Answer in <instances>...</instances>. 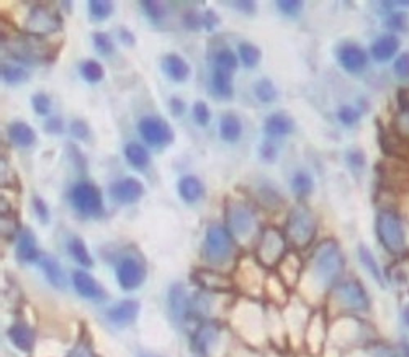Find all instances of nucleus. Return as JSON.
<instances>
[{"instance_id":"obj_1","label":"nucleus","mask_w":409,"mask_h":357,"mask_svg":"<svg viewBox=\"0 0 409 357\" xmlns=\"http://www.w3.org/2000/svg\"><path fill=\"white\" fill-rule=\"evenodd\" d=\"M346 269V259L334 239L319 243L313 254V271L324 287L336 285Z\"/></svg>"},{"instance_id":"obj_2","label":"nucleus","mask_w":409,"mask_h":357,"mask_svg":"<svg viewBox=\"0 0 409 357\" xmlns=\"http://www.w3.org/2000/svg\"><path fill=\"white\" fill-rule=\"evenodd\" d=\"M318 233L314 213L306 205H296L287 220V238L296 249H306Z\"/></svg>"},{"instance_id":"obj_3","label":"nucleus","mask_w":409,"mask_h":357,"mask_svg":"<svg viewBox=\"0 0 409 357\" xmlns=\"http://www.w3.org/2000/svg\"><path fill=\"white\" fill-rule=\"evenodd\" d=\"M234 256V241L225 226H210L203 241V257L211 266H223Z\"/></svg>"},{"instance_id":"obj_4","label":"nucleus","mask_w":409,"mask_h":357,"mask_svg":"<svg viewBox=\"0 0 409 357\" xmlns=\"http://www.w3.org/2000/svg\"><path fill=\"white\" fill-rule=\"evenodd\" d=\"M376 235L388 253L399 254L406 248V231L396 212L382 210L376 216Z\"/></svg>"},{"instance_id":"obj_5","label":"nucleus","mask_w":409,"mask_h":357,"mask_svg":"<svg viewBox=\"0 0 409 357\" xmlns=\"http://www.w3.org/2000/svg\"><path fill=\"white\" fill-rule=\"evenodd\" d=\"M287 238L275 226H268L264 230L260 241L255 249V257L262 267H275L285 259Z\"/></svg>"},{"instance_id":"obj_6","label":"nucleus","mask_w":409,"mask_h":357,"mask_svg":"<svg viewBox=\"0 0 409 357\" xmlns=\"http://www.w3.org/2000/svg\"><path fill=\"white\" fill-rule=\"evenodd\" d=\"M61 29H63V18L59 17V13L53 10L49 6L38 3V6L31 7V10L30 13H28V18H26L28 35L45 38V36L53 35Z\"/></svg>"},{"instance_id":"obj_7","label":"nucleus","mask_w":409,"mask_h":357,"mask_svg":"<svg viewBox=\"0 0 409 357\" xmlns=\"http://www.w3.org/2000/svg\"><path fill=\"white\" fill-rule=\"evenodd\" d=\"M71 203L77 213L83 216H97L104 212V198L97 185L77 182L71 189Z\"/></svg>"},{"instance_id":"obj_8","label":"nucleus","mask_w":409,"mask_h":357,"mask_svg":"<svg viewBox=\"0 0 409 357\" xmlns=\"http://www.w3.org/2000/svg\"><path fill=\"white\" fill-rule=\"evenodd\" d=\"M138 132L144 143L152 148H166L174 141V129L164 118L147 115L138 122Z\"/></svg>"},{"instance_id":"obj_9","label":"nucleus","mask_w":409,"mask_h":357,"mask_svg":"<svg viewBox=\"0 0 409 357\" xmlns=\"http://www.w3.org/2000/svg\"><path fill=\"white\" fill-rule=\"evenodd\" d=\"M146 266L143 259L127 254L116 264V280L125 292L139 289L146 280Z\"/></svg>"},{"instance_id":"obj_10","label":"nucleus","mask_w":409,"mask_h":357,"mask_svg":"<svg viewBox=\"0 0 409 357\" xmlns=\"http://www.w3.org/2000/svg\"><path fill=\"white\" fill-rule=\"evenodd\" d=\"M43 43H41V38H38V36L25 35L17 36L15 40L7 41L6 45L10 54H13V58L20 59L23 63L33 64L45 59L46 54H48V49L45 48Z\"/></svg>"},{"instance_id":"obj_11","label":"nucleus","mask_w":409,"mask_h":357,"mask_svg":"<svg viewBox=\"0 0 409 357\" xmlns=\"http://www.w3.org/2000/svg\"><path fill=\"white\" fill-rule=\"evenodd\" d=\"M226 226L231 235L246 238L254 226V213L243 202H230L226 207Z\"/></svg>"},{"instance_id":"obj_12","label":"nucleus","mask_w":409,"mask_h":357,"mask_svg":"<svg viewBox=\"0 0 409 357\" xmlns=\"http://www.w3.org/2000/svg\"><path fill=\"white\" fill-rule=\"evenodd\" d=\"M339 303H342L347 310L352 312H367L370 308L369 295L364 287L355 280H346L341 282L334 290Z\"/></svg>"},{"instance_id":"obj_13","label":"nucleus","mask_w":409,"mask_h":357,"mask_svg":"<svg viewBox=\"0 0 409 357\" xmlns=\"http://www.w3.org/2000/svg\"><path fill=\"white\" fill-rule=\"evenodd\" d=\"M336 58L344 71L351 74H359L369 64V54L364 48L354 43H342L336 51Z\"/></svg>"},{"instance_id":"obj_14","label":"nucleus","mask_w":409,"mask_h":357,"mask_svg":"<svg viewBox=\"0 0 409 357\" xmlns=\"http://www.w3.org/2000/svg\"><path fill=\"white\" fill-rule=\"evenodd\" d=\"M144 193V185L136 177H125L110 185L111 200L120 205H131L136 203Z\"/></svg>"},{"instance_id":"obj_15","label":"nucleus","mask_w":409,"mask_h":357,"mask_svg":"<svg viewBox=\"0 0 409 357\" xmlns=\"http://www.w3.org/2000/svg\"><path fill=\"white\" fill-rule=\"evenodd\" d=\"M193 280L203 290L213 292V294H227L234 287L226 276H223V273L216 271H208V269H200V271L195 272Z\"/></svg>"},{"instance_id":"obj_16","label":"nucleus","mask_w":409,"mask_h":357,"mask_svg":"<svg viewBox=\"0 0 409 357\" xmlns=\"http://www.w3.org/2000/svg\"><path fill=\"white\" fill-rule=\"evenodd\" d=\"M138 313H139V301L123 300L106 310V319H109L110 323H113L115 326L123 328L134 323V319L138 318Z\"/></svg>"},{"instance_id":"obj_17","label":"nucleus","mask_w":409,"mask_h":357,"mask_svg":"<svg viewBox=\"0 0 409 357\" xmlns=\"http://www.w3.org/2000/svg\"><path fill=\"white\" fill-rule=\"evenodd\" d=\"M220 329L215 323H202L192 336V351L198 357H207L211 344H215Z\"/></svg>"},{"instance_id":"obj_18","label":"nucleus","mask_w":409,"mask_h":357,"mask_svg":"<svg viewBox=\"0 0 409 357\" xmlns=\"http://www.w3.org/2000/svg\"><path fill=\"white\" fill-rule=\"evenodd\" d=\"M161 68L162 72H164L172 82H177V84H182V82L189 81L190 74H192L190 64L185 61L182 56H179V54L175 53L166 54L161 61Z\"/></svg>"},{"instance_id":"obj_19","label":"nucleus","mask_w":409,"mask_h":357,"mask_svg":"<svg viewBox=\"0 0 409 357\" xmlns=\"http://www.w3.org/2000/svg\"><path fill=\"white\" fill-rule=\"evenodd\" d=\"M72 285L82 299L87 300H102L105 296L104 289L99 285L94 277L86 271H74L72 272Z\"/></svg>"},{"instance_id":"obj_20","label":"nucleus","mask_w":409,"mask_h":357,"mask_svg":"<svg viewBox=\"0 0 409 357\" xmlns=\"http://www.w3.org/2000/svg\"><path fill=\"white\" fill-rule=\"evenodd\" d=\"M17 257L20 262H38L41 253L36 246V238L31 230H22L17 238Z\"/></svg>"},{"instance_id":"obj_21","label":"nucleus","mask_w":409,"mask_h":357,"mask_svg":"<svg viewBox=\"0 0 409 357\" xmlns=\"http://www.w3.org/2000/svg\"><path fill=\"white\" fill-rule=\"evenodd\" d=\"M399 49V40L394 35L378 36L370 46V56L376 63H387L396 56Z\"/></svg>"},{"instance_id":"obj_22","label":"nucleus","mask_w":409,"mask_h":357,"mask_svg":"<svg viewBox=\"0 0 409 357\" xmlns=\"http://www.w3.org/2000/svg\"><path fill=\"white\" fill-rule=\"evenodd\" d=\"M295 129V122L294 118L288 117L287 113L277 112L268 115L264 122V133L267 134L268 138H283L288 136Z\"/></svg>"},{"instance_id":"obj_23","label":"nucleus","mask_w":409,"mask_h":357,"mask_svg":"<svg viewBox=\"0 0 409 357\" xmlns=\"http://www.w3.org/2000/svg\"><path fill=\"white\" fill-rule=\"evenodd\" d=\"M38 264H40L41 271L45 272L46 279H48V282L54 287V289H59V290L67 289L66 273H64L61 264L56 261L54 257L48 256V254H41Z\"/></svg>"},{"instance_id":"obj_24","label":"nucleus","mask_w":409,"mask_h":357,"mask_svg":"<svg viewBox=\"0 0 409 357\" xmlns=\"http://www.w3.org/2000/svg\"><path fill=\"white\" fill-rule=\"evenodd\" d=\"M8 340L12 341V344L23 352H30L35 346V331L30 326L23 323H17L13 326L8 328L7 331Z\"/></svg>"},{"instance_id":"obj_25","label":"nucleus","mask_w":409,"mask_h":357,"mask_svg":"<svg viewBox=\"0 0 409 357\" xmlns=\"http://www.w3.org/2000/svg\"><path fill=\"white\" fill-rule=\"evenodd\" d=\"M179 196L185 203H197L205 196V187L202 180L195 175H184L177 184Z\"/></svg>"},{"instance_id":"obj_26","label":"nucleus","mask_w":409,"mask_h":357,"mask_svg":"<svg viewBox=\"0 0 409 357\" xmlns=\"http://www.w3.org/2000/svg\"><path fill=\"white\" fill-rule=\"evenodd\" d=\"M7 133L10 141L18 148H30L36 141V132L25 122H13Z\"/></svg>"},{"instance_id":"obj_27","label":"nucleus","mask_w":409,"mask_h":357,"mask_svg":"<svg viewBox=\"0 0 409 357\" xmlns=\"http://www.w3.org/2000/svg\"><path fill=\"white\" fill-rule=\"evenodd\" d=\"M220 136L226 143H238L243 136V123L236 113L227 112L220 120Z\"/></svg>"},{"instance_id":"obj_28","label":"nucleus","mask_w":409,"mask_h":357,"mask_svg":"<svg viewBox=\"0 0 409 357\" xmlns=\"http://www.w3.org/2000/svg\"><path fill=\"white\" fill-rule=\"evenodd\" d=\"M169 303H170L172 315H174L175 319H185L189 312L190 296L187 295V292H185L182 284L172 285L170 294H169Z\"/></svg>"},{"instance_id":"obj_29","label":"nucleus","mask_w":409,"mask_h":357,"mask_svg":"<svg viewBox=\"0 0 409 357\" xmlns=\"http://www.w3.org/2000/svg\"><path fill=\"white\" fill-rule=\"evenodd\" d=\"M210 86H211V92L218 97V99L231 100L232 95H234V87H232L231 74L215 71V69H213Z\"/></svg>"},{"instance_id":"obj_30","label":"nucleus","mask_w":409,"mask_h":357,"mask_svg":"<svg viewBox=\"0 0 409 357\" xmlns=\"http://www.w3.org/2000/svg\"><path fill=\"white\" fill-rule=\"evenodd\" d=\"M125 157H127L128 164L131 166L134 169H146L151 162V156L150 151L146 150L143 145L139 143H127L125 145Z\"/></svg>"},{"instance_id":"obj_31","label":"nucleus","mask_w":409,"mask_h":357,"mask_svg":"<svg viewBox=\"0 0 409 357\" xmlns=\"http://www.w3.org/2000/svg\"><path fill=\"white\" fill-rule=\"evenodd\" d=\"M213 64H215V71H221L232 76L236 72V69L239 68V58L230 48H221L215 53Z\"/></svg>"},{"instance_id":"obj_32","label":"nucleus","mask_w":409,"mask_h":357,"mask_svg":"<svg viewBox=\"0 0 409 357\" xmlns=\"http://www.w3.org/2000/svg\"><path fill=\"white\" fill-rule=\"evenodd\" d=\"M67 249L69 253H71V256L74 257V261H76L79 266L82 267L94 266V259H92L89 249H87L86 243H83L81 238H77V236L71 238V241L67 243Z\"/></svg>"},{"instance_id":"obj_33","label":"nucleus","mask_w":409,"mask_h":357,"mask_svg":"<svg viewBox=\"0 0 409 357\" xmlns=\"http://www.w3.org/2000/svg\"><path fill=\"white\" fill-rule=\"evenodd\" d=\"M359 259L360 262L364 264V267L367 269V272L370 273L371 277H374V280L376 284L380 285H385V280H383V273H382V269H380L378 262H376V259L369 248H365L364 244L359 246Z\"/></svg>"},{"instance_id":"obj_34","label":"nucleus","mask_w":409,"mask_h":357,"mask_svg":"<svg viewBox=\"0 0 409 357\" xmlns=\"http://www.w3.org/2000/svg\"><path fill=\"white\" fill-rule=\"evenodd\" d=\"M0 76H2V81L7 82V84H23L30 79V72L26 71L25 68L17 66V64L10 63H2V68H0Z\"/></svg>"},{"instance_id":"obj_35","label":"nucleus","mask_w":409,"mask_h":357,"mask_svg":"<svg viewBox=\"0 0 409 357\" xmlns=\"http://www.w3.org/2000/svg\"><path fill=\"white\" fill-rule=\"evenodd\" d=\"M314 189V180L306 170H296L291 177V190L298 197H308Z\"/></svg>"},{"instance_id":"obj_36","label":"nucleus","mask_w":409,"mask_h":357,"mask_svg":"<svg viewBox=\"0 0 409 357\" xmlns=\"http://www.w3.org/2000/svg\"><path fill=\"white\" fill-rule=\"evenodd\" d=\"M254 94L262 104H272V102L277 100L278 90L271 79H260V81L255 82Z\"/></svg>"},{"instance_id":"obj_37","label":"nucleus","mask_w":409,"mask_h":357,"mask_svg":"<svg viewBox=\"0 0 409 357\" xmlns=\"http://www.w3.org/2000/svg\"><path fill=\"white\" fill-rule=\"evenodd\" d=\"M238 58L241 59V63H243L246 68L252 69L260 63L262 53H260V49L255 45L244 41V43H241L238 48Z\"/></svg>"},{"instance_id":"obj_38","label":"nucleus","mask_w":409,"mask_h":357,"mask_svg":"<svg viewBox=\"0 0 409 357\" xmlns=\"http://www.w3.org/2000/svg\"><path fill=\"white\" fill-rule=\"evenodd\" d=\"M81 74L89 84H99L102 79L105 77L104 66L99 61H95V59H89V61L83 63L81 66Z\"/></svg>"},{"instance_id":"obj_39","label":"nucleus","mask_w":409,"mask_h":357,"mask_svg":"<svg viewBox=\"0 0 409 357\" xmlns=\"http://www.w3.org/2000/svg\"><path fill=\"white\" fill-rule=\"evenodd\" d=\"M113 13V3L109 0H90L89 2V15L92 20L104 22Z\"/></svg>"},{"instance_id":"obj_40","label":"nucleus","mask_w":409,"mask_h":357,"mask_svg":"<svg viewBox=\"0 0 409 357\" xmlns=\"http://www.w3.org/2000/svg\"><path fill=\"white\" fill-rule=\"evenodd\" d=\"M92 41H94V48L97 53H100L102 56H111L115 53V45L111 38L106 33H102V31H97V33L92 35Z\"/></svg>"},{"instance_id":"obj_41","label":"nucleus","mask_w":409,"mask_h":357,"mask_svg":"<svg viewBox=\"0 0 409 357\" xmlns=\"http://www.w3.org/2000/svg\"><path fill=\"white\" fill-rule=\"evenodd\" d=\"M139 3H141V8L152 23H161L162 20H164L166 10L159 2H154V0H143V2Z\"/></svg>"},{"instance_id":"obj_42","label":"nucleus","mask_w":409,"mask_h":357,"mask_svg":"<svg viewBox=\"0 0 409 357\" xmlns=\"http://www.w3.org/2000/svg\"><path fill=\"white\" fill-rule=\"evenodd\" d=\"M193 120L198 127H208V123H210V120H211V112H210V109H208L207 102H203V100L195 102Z\"/></svg>"},{"instance_id":"obj_43","label":"nucleus","mask_w":409,"mask_h":357,"mask_svg":"<svg viewBox=\"0 0 409 357\" xmlns=\"http://www.w3.org/2000/svg\"><path fill=\"white\" fill-rule=\"evenodd\" d=\"M337 118H339V122H341L342 125H346V127H354V125L359 122L360 112L357 109H354V106L344 105V106H341V109H339Z\"/></svg>"},{"instance_id":"obj_44","label":"nucleus","mask_w":409,"mask_h":357,"mask_svg":"<svg viewBox=\"0 0 409 357\" xmlns=\"http://www.w3.org/2000/svg\"><path fill=\"white\" fill-rule=\"evenodd\" d=\"M69 132L76 140L90 141V128L83 120H72L71 125H69Z\"/></svg>"},{"instance_id":"obj_45","label":"nucleus","mask_w":409,"mask_h":357,"mask_svg":"<svg viewBox=\"0 0 409 357\" xmlns=\"http://www.w3.org/2000/svg\"><path fill=\"white\" fill-rule=\"evenodd\" d=\"M303 7L305 3L300 0H278L277 2V8L287 17H296L303 10Z\"/></svg>"},{"instance_id":"obj_46","label":"nucleus","mask_w":409,"mask_h":357,"mask_svg":"<svg viewBox=\"0 0 409 357\" xmlns=\"http://www.w3.org/2000/svg\"><path fill=\"white\" fill-rule=\"evenodd\" d=\"M31 106L40 117H46L51 112V99L46 94H35L31 97Z\"/></svg>"},{"instance_id":"obj_47","label":"nucleus","mask_w":409,"mask_h":357,"mask_svg":"<svg viewBox=\"0 0 409 357\" xmlns=\"http://www.w3.org/2000/svg\"><path fill=\"white\" fill-rule=\"evenodd\" d=\"M394 74L399 79H409V53H403L396 58V61L393 64Z\"/></svg>"},{"instance_id":"obj_48","label":"nucleus","mask_w":409,"mask_h":357,"mask_svg":"<svg viewBox=\"0 0 409 357\" xmlns=\"http://www.w3.org/2000/svg\"><path fill=\"white\" fill-rule=\"evenodd\" d=\"M184 26L190 31H198L200 26H203V17L198 12L190 10L184 15Z\"/></svg>"},{"instance_id":"obj_49","label":"nucleus","mask_w":409,"mask_h":357,"mask_svg":"<svg viewBox=\"0 0 409 357\" xmlns=\"http://www.w3.org/2000/svg\"><path fill=\"white\" fill-rule=\"evenodd\" d=\"M33 210L36 213V216H38V220L41 223L48 225L49 223V208L46 205V202L43 198L40 197H33Z\"/></svg>"},{"instance_id":"obj_50","label":"nucleus","mask_w":409,"mask_h":357,"mask_svg":"<svg viewBox=\"0 0 409 357\" xmlns=\"http://www.w3.org/2000/svg\"><path fill=\"white\" fill-rule=\"evenodd\" d=\"M387 25L392 30H404L408 26V15L403 12H393L390 13Z\"/></svg>"},{"instance_id":"obj_51","label":"nucleus","mask_w":409,"mask_h":357,"mask_svg":"<svg viewBox=\"0 0 409 357\" xmlns=\"http://www.w3.org/2000/svg\"><path fill=\"white\" fill-rule=\"evenodd\" d=\"M67 357H95V352L90 344H87L86 341H81L72 347Z\"/></svg>"},{"instance_id":"obj_52","label":"nucleus","mask_w":409,"mask_h":357,"mask_svg":"<svg viewBox=\"0 0 409 357\" xmlns=\"http://www.w3.org/2000/svg\"><path fill=\"white\" fill-rule=\"evenodd\" d=\"M169 106H170V112L174 117H182L185 113V110H187V105H185V102L182 99H179V97H172L169 100Z\"/></svg>"},{"instance_id":"obj_53","label":"nucleus","mask_w":409,"mask_h":357,"mask_svg":"<svg viewBox=\"0 0 409 357\" xmlns=\"http://www.w3.org/2000/svg\"><path fill=\"white\" fill-rule=\"evenodd\" d=\"M220 25V18H218V15L213 10H208L205 12L203 15V29L208 30V31H213L216 29V26Z\"/></svg>"},{"instance_id":"obj_54","label":"nucleus","mask_w":409,"mask_h":357,"mask_svg":"<svg viewBox=\"0 0 409 357\" xmlns=\"http://www.w3.org/2000/svg\"><path fill=\"white\" fill-rule=\"evenodd\" d=\"M45 129L49 134H61L64 132V123L61 118H51L45 123Z\"/></svg>"},{"instance_id":"obj_55","label":"nucleus","mask_w":409,"mask_h":357,"mask_svg":"<svg viewBox=\"0 0 409 357\" xmlns=\"http://www.w3.org/2000/svg\"><path fill=\"white\" fill-rule=\"evenodd\" d=\"M230 6L232 8H236L238 12L248 13V15H252L255 12V3L249 2V0H241V2H230Z\"/></svg>"},{"instance_id":"obj_56","label":"nucleus","mask_w":409,"mask_h":357,"mask_svg":"<svg viewBox=\"0 0 409 357\" xmlns=\"http://www.w3.org/2000/svg\"><path fill=\"white\" fill-rule=\"evenodd\" d=\"M347 161H348V164H351V166H354V168L360 169L362 166L365 164V156H364V152H362V151L355 150V151L348 152Z\"/></svg>"},{"instance_id":"obj_57","label":"nucleus","mask_w":409,"mask_h":357,"mask_svg":"<svg viewBox=\"0 0 409 357\" xmlns=\"http://www.w3.org/2000/svg\"><path fill=\"white\" fill-rule=\"evenodd\" d=\"M278 154L277 148L272 145V143H266L262 148H260V156H262V159H266L267 162H273Z\"/></svg>"},{"instance_id":"obj_58","label":"nucleus","mask_w":409,"mask_h":357,"mask_svg":"<svg viewBox=\"0 0 409 357\" xmlns=\"http://www.w3.org/2000/svg\"><path fill=\"white\" fill-rule=\"evenodd\" d=\"M120 38H122V41L127 46H133L134 45V36L129 33L127 29H122V31H120Z\"/></svg>"},{"instance_id":"obj_59","label":"nucleus","mask_w":409,"mask_h":357,"mask_svg":"<svg viewBox=\"0 0 409 357\" xmlns=\"http://www.w3.org/2000/svg\"><path fill=\"white\" fill-rule=\"evenodd\" d=\"M401 315H403V322H404V324H406V328H409V303L404 305Z\"/></svg>"},{"instance_id":"obj_60","label":"nucleus","mask_w":409,"mask_h":357,"mask_svg":"<svg viewBox=\"0 0 409 357\" xmlns=\"http://www.w3.org/2000/svg\"><path fill=\"white\" fill-rule=\"evenodd\" d=\"M375 357H393V354L387 349H378L375 352Z\"/></svg>"},{"instance_id":"obj_61","label":"nucleus","mask_w":409,"mask_h":357,"mask_svg":"<svg viewBox=\"0 0 409 357\" xmlns=\"http://www.w3.org/2000/svg\"><path fill=\"white\" fill-rule=\"evenodd\" d=\"M138 357H162V356H157V354H154V352L141 351V352H138Z\"/></svg>"},{"instance_id":"obj_62","label":"nucleus","mask_w":409,"mask_h":357,"mask_svg":"<svg viewBox=\"0 0 409 357\" xmlns=\"http://www.w3.org/2000/svg\"><path fill=\"white\" fill-rule=\"evenodd\" d=\"M403 352H404V357H409V344H406V342L403 344Z\"/></svg>"}]
</instances>
